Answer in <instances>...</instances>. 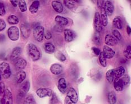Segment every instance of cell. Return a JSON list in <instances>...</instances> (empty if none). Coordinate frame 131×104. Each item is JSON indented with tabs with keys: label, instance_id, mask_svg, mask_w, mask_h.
<instances>
[{
	"label": "cell",
	"instance_id": "1",
	"mask_svg": "<svg viewBox=\"0 0 131 104\" xmlns=\"http://www.w3.org/2000/svg\"><path fill=\"white\" fill-rule=\"evenodd\" d=\"M27 52L31 60L33 61H38L41 57L40 51L36 45L33 43H29L27 46Z\"/></svg>",
	"mask_w": 131,
	"mask_h": 104
},
{
	"label": "cell",
	"instance_id": "2",
	"mask_svg": "<svg viewBox=\"0 0 131 104\" xmlns=\"http://www.w3.org/2000/svg\"><path fill=\"white\" fill-rule=\"evenodd\" d=\"M0 74L5 79L9 78L11 75L10 65L5 62L0 64Z\"/></svg>",
	"mask_w": 131,
	"mask_h": 104
},
{
	"label": "cell",
	"instance_id": "3",
	"mask_svg": "<svg viewBox=\"0 0 131 104\" xmlns=\"http://www.w3.org/2000/svg\"><path fill=\"white\" fill-rule=\"evenodd\" d=\"M45 33V28L43 27L38 25L33 30V37L37 41L41 42L43 41V38L44 37Z\"/></svg>",
	"mask_w": 131,
	"mask_h": 104
},
{
	"label": "cell",
	"instance_id": "4",
	"mask_svg": "<svg viewBox=\"0 0 131 104\" xmlns=\"http://www.w3.org/2000/svg\"><path fill=\"white\" fill-rule=\"evenodd\" d=\"M7 34L8 38H9L11 41H18L20 36L19 28L15 26L10 27L7 30Z\"/></svg>",
	"mask_w": 131,
	"mask_h": 104
},
{
	"label": "cell",
	"instance_id": "5",
	"mask_svg": "<svg viewBox=\"0 0 131 104\" xmlns=\"http://www.w3.org/2000/svg\"><path fill=\"white\" fill-rule=\"evenodd\" d=\"M1 104H13V98L12 93L9 89H6L4 93V96L1 100Z\"/></svg>",
	"mask_w": 131,
	"mask_h": 104
},
{
	"label": "cell",
	"instance_id": "6",
	"mask_svg": "<svg viewBox=\"0 0 131 104\" xmlns=\"http://www.w3.org/2000/svg\"><path fill=\"white\" fill-rule=\"evenodd\" d=\"M93 27L96 32H100L102 29V24L100 19V15L99 12H96L95 14L93 19Z\"/></svg>",
	"mask_w": 131,
	"mask_h": 104
},
{
	"label": "cell",
	"instance_id": "7",
	"mask_svg": "<svg viewBox=\"0 0 131 104\" xmlns=\"http://www.w3.org/2000/svg\"><path fill=\"white\" fill-rule=\"evenodd\" d=\"M29 88H30L29 82L28 80H26L25 82H24L20 86V90L18 94L19 97H20V98L24 97L28 92V91H29Z\"/></svg>",
	"mask_w": 131,
	"mask_h": 104
},
{
	"label": "cell",
	"instance_id": "8",
	"mask_svg": "<svg viewBox=\"0 0 131 104\" xmlns=\"http://www.w3.org/2000/svg\"><path fill=\"white\" fill-rule=\"evenodd\" d=\"M20 32L22 37L24 39H27L29 37L31 32L30 27L29 24L27 23L22 24L20 25Z\"/></svg>",
	"mask_w": 131,
	"mask_h": 104
},
{
	"label": "cell",
	"instance_id": "9",
	"mask_svg": "<svg viewBox=\"0 0 131 104\" xmlns=\"http://www.w3.org/2000/svg\"><path fill=\"white\" fill-rule=\"evenodd\" d=\"M36 94L39 97L43 98L45 97L51 96L52 94V92L49 88H39L36 91Z\"/></svg>",
	"mask_w": 131,
	"mask_h": 104
},
{
	"label": "cell",
	"instance_id": "10",
	"mask_svg": "<svg viewBox=\"0 0 131 104\" xmlns=\"http://www.w3.org/2000/svg\"><path fill=\"white\" fill-rule=\"evenodd\" d=\"M104 10L107 16H111L114 11V6L110 1H106L105 2Z\"/></svg>",
	"mask_w": 131,
	"mask_h": 104
},
{
	"label": "cell",
	"instance_id": "11",
	"mask_svg": "<svg viewBox=\"0 0 131 104\" xmlns=\"http://www.w3.org/2000/svg\"><path fill=\"white\" fill-rule=\"evenodd\" d=\"M102 53H104L106 59H112L115 54L114 50H113L112 48H110L108 46H106V45H105L103 47V52H102Z\"/></svg>",
	"mask_w": 131,
	"mask_h": 104
},
{
	"label": "cell",
	"instance_id": "12",
	"mask_svg": "<svg viewBox=\"0 0 131 104\" xmlns=\"http://www.w3.org/2000/svg\"><path fill=\"white\" fill-rule=\"evenodd\" d=\"M50 72L52 73L53 74L58 75L60 74L62 72L63 68L62 66L59 64H53L51 65L50 67Z\"/></svg>",
	"mask_w": 131,
	"mask_h": 104
},
{
	"label": "cell",
	"instance_id": "13",
	"mask_svg": "<svg viewBox=\"0 0 131 104\" xmlns=\"http://www.w3.org/2000/svg\"><path fill=\"white\" fill-rule=\"evenodd\" d=\"M67 96L69 97L73 102L77 103L78 101V95L74 88H70L67 92Z\"/></svg>",
	"mask_w": 131,
	"mask_h": 104
},
{
	"label": "cell",
	"instance_id": "14",
	"mask_svg": "<svg viewBox=\"0 0 131 104\" xmlns=\"http://www.w3.org/2000/svg\"><path fill=\"white\" fill-rule=\"evenodd\" d=\"M27 61L25 59L19 57L15 61V66L17 70H22L27 66Z\"/></svg>",
	"mask_w": 131,
	"mask_h": 104
},
{
	"label": "cell",
	"instance_id": "15",
	"mask_svg": "<svg viewBox=\"0 0 131 104\" xmlns=\"http://www.w3.org/2000/svg\"><path fill=\"white\" fill-rule=\"evenodd\" d=\"M21 53V49L20 47H16L13 49L10 56V59L12 61H15L19 58V56Z\"/></svg>",
	"mask_w": 131,
	"mask_h": 104
},
{
	"label": "cell",
	"instance_id": "16",
	"mask_svg": "<svg viewBox=\"0 0 131 104\" xmlns=\"http://www.w3.org/2000/svg\"><path fill=\"white\" fill-rule=\"evenodd\" d=\"M58 89L62 94H65L67 89V84L66 80L64 78L59 79L58 81Z\"/></svg>",
	"mask_w": 131,
	"mask_h": 104
},
{
	"label": "cell",
	"instance_id": "17",
	"mask_svg": "<svg viewBox=\"0 0 131 104\" xmlns=\"http://www.w3.org/2000/svg\"><path fill=\"white\" fill-rule=\"evenodd\" d=\"M105 43L108 46H113L118 43V41L112 35L108 34L105 37Z\"/></svg>",
	"mask_w": 131,
	"mask_h": 104
},
{
	"label": "cell",
	"instance_id": "18",
	"mask_svg": "<svg viewBox=\"0 0 131 104\" xmlns=\"http://www.w3.org/2000/svg\"><path fill=\"white\" fill-rule=\"evenodd\" d=\"M64 39L67 42H70L73 41L74 38V32L70 29H65L64 30Z\"/></svg>",
	"mask_w": 131,
	"mask_h": 104
},
{
	"label": "cell",
	"instance_id": "19",
	"mask_svg": "<svg viewBox=\"0 0 131 104\" xmlns=\"http://www.w3.org/2000/svg\"><path fill=\"white\" fill-rule=\"evenodd\" d=\"M114 87L116 91H122L124 88V84L121 78H116L115 80H114Z\"/></svg>",
	"mask_w": 131,
	"mask_h": 104
},
{
	"label": "cell",
	"instance_id": "20",
	"mask_svg": "<svg viewBox=\"0 0 131 104\" xmlns=\"http://www.w3.org/2000/svg\"><path fill=\"white\" fill-rule=\"evenodd\" d=\"M55 21L58 23L60 26H65L67 25L68 22H69V21H68V19H67L65 17L60 16V15H57L55 18Z\"/></svg>",
	"mask_w": 131,
	"mask_h": 104
},
{
	"label": "cell",
	"instance_id": "21",
	"mask_svg": "<svg viewBox=\"0 0 131 104\" xmlns=\"http://www.w3.org/2000/svg\"><path fill=\"white\" fill-rule=\"evenodd\" d=\"M52 6L56 12L61 13L63 11V6L61 2L58 1H53L52 2Z\"/></svg>",
	"mask_w": 131,
	"mask_h": 104
},
{
	"label": "cell",
	"instance_id": "22",
	"mask_svg": "<svg viewBox=\"0 0 131 104\" xmlns=\"http://www.w3.org/2000/svg\"><path fill=\"white\" fill-rule=\"evenodd\" d=\"M44 50L48 54H52V53H54L55 52V47L54 45L50 43V42H48V43H46L44 45Z\"/></svg>",
	"mask_w": 131,
	"mask_h": 104
},
{
	"label": "cell",
	"instance_id": "23",
	"mask_svg": "<svg viewBox=\"0 0 131 104\" xmlns=\"http://www.w3.org/2000/svg\"><path fill=\"white\" fill-rule=\"evenodd\" d=\"M125 73L126 69L122 66H118L114 69V76H115L116 78H121L125 74Z\"/></svg>",
	"mask_w": 131,
	"mask_h": 104
},
{
	"label": "cell",
	"instance_id": "24",
	"mask_svg": "<svg viewBox=\"0 0 131 104\" xmlns=\"http://www.w3.org/2000/svg\"><path fill=\"white\" fill-rule=\"evenodd\" d=\"M26 73H25L23 70H20L16 75V80L18 83H21L24 80V79L26 78Z\"/></svg>",
	"mask_w": 131,
	"mask_h": 104
},
{
	"label": "cell",
	"instance_id": "25",
	"mask_svg": "<svg viewBox=\"0 0 131 104\" xmlns=\"http://www.w3.org/2000/svg\"><path fill=\"white\" fill-rule=\"evenodd\" d=\"M100 19L102 26L106 27L108 24V18L107 14L105 13V11L104 10V8L101 10Z\"/></svg>",
	"mask_w": 131,
	"mask_h": 104
},
{
	"label": "cell",
	"instance_id": "26",
	"mask_svg": "<svg viewBox=\"0 0 131 104\" xmlns=\"http://www.w3.org/2000/svg\"><path fill=\"white\" fill-rule=\"evenodd\" d=\"M106 79L109 83L113 82L114 79V69H112L108 70L106 73Z\"/></svg>",
	"mask_w": 131,
	"mask_h": 104
},
{
	"label": "cell",
	"instance_id": "27",
	"mask_svg": "<svg viewBox=\"0 0 131 104\" xmlns=\"http://www.w3.org/2000/svg\"><path fill=\"white\" fill-rule=\"evenodd\" d=\"M113 25L114 27H115L116 28H117V29H122V27H123V24H122V20L120 17L116 16L113 19Z\"/></svg>",
	"mask_w": 131,
	"mask_h": 104
},
{
	"label": "cell",
	"instance_id": "28",
	"mask_svg": "<svg viewBox=\"0 0 131 104\" xmlns=\"http://www.w3.org/2000/svg\"><path fill=\"white\" fill-rule=\"evenodd\" d=\"M39 1H35L29 7V11L32 14H35L37 12L39 7Z\"/></svg>",
	"mask_w": 131,
	"mask_h": 104
},
{
	"label": "cell",
	"instance_id": "29",
	"mask_svg": "<svg viewBox=\"0 0 131 104\" xmlns=\"http://www.w3.org/2000/svg\"><path fill=\"white\" fill-rule=\"evenodd\" d=\"M107 101L109 104H115L116 102V96L114 92L111 91L108 94Z\"/></svg>",
	"mask_w": 131,
	"mask_h": 104
},
{
	"label": "cell",
	"instance_id": "30",
	"mask_svg": "<svg viewBox=\"0 0 131 104\" xmlns=\"http://www.w3.org/2000/svg\"><path fill=\"white\" fill-rule=\"evenodd\" d=\"M7 21L8 23L11 25H15L19 23V20L18 17L15 15H11L8 17Z\"/></svg>",
	"mask_w": 131,
	"mask_h": 104
},
{
	"label": "cell",
	"instance_id": "31",
	"mask_svg": "<svg viewBox=\"0 0 131 104\" xmlns=\"http://www.w3.org/2000/svg\"><path fill=\"white\" fill-rule=\"evenodd\" d=\"M93 42L95 43L96 45H98L99 46L100 44H101V38L100 36V33L96 32L93 36Z\"/></svg>",
	"mask_w": 131,
	"mask_h": 104
},
{
	"label": "cell",
	"instance_id": "32",
	"mask_svg": "<svg viewBox=\"0 0 131 104\" xmlns=\"http://www.w3.org/2000/svg\"><path fill=\"white\" fill-rule=\"evenodd\" d=\"M19 7L21 12L24 13L27 10V5L26 2L24 0H20L18 2Z\"/></svg>",
	"mask_w": 131,
	"mask_h": 104
},
{
	"label": "cell",
	"instance_id": "33",
	"mask_svg": "<svg viewBox=\"0 0 131 104\" xmlns=\"http://www.w3.org/2000/svg\"><path fill=\"white\" fill-rule=\"evenodd\" d=\"M23 104H35V100L33 96L29 95L25 98Z\"/></svg>",
	"mask_w": 131,
	"mask_h": 104
},
{
	"label": "cell",
	"instance_id": "34",
	"mask_svg": "<svg viewBox=\"0 0 131 104\" xmlns=\"http://www.w3.org/2000/svg\"><path fill=\"white\" fill-rule=\"evenodd\" d=\"M99 60L100 61V63L103 67H106L107 65V62H106V59L105 57L104 53L101 52L100 54L99 55Z\"/></svg>",
	"mask_w": 131,
	"mask_h": 104
},
{
	"label": "cell",
	"instance_id": "35",
	"mask_svg": "<svg viewBox=\"0 0 131 104\" xmlns=\"http://www.w3.org/2000/svg\"><path fill=\"white\" fill-rule=\"evenodd\" d=\"M55 56L59 61H62V62L65 61L67 59L66 57H65V56L63 54V53L60 51H58L55 53Z\"/></svg>",
	"mask_w": 131,
	"mask_h": 104
},
{
	"label": "cell",
	"instance_id": "36",
	"mask_svg": "<svg viewBox=\"0 0 131 104\" xmlns=\"http://www.w3.org/2000/svg\"><path fill=\"white\" fill-rule=\"evenodd\" d=\"M112 34H113V36L114 37L116 40L118 41H121V39L122 38V35L121 33L119 32L118 30L116 29H114L112 30Z\"/></svg>",
	"mask_w": 131,
	"mask_h": 104
},
{
	"label": "cell",
	"instance_id": "37",
	"mask_svg": "<svg viewBox=\"0 0 131 104\" xmlns=\"http://www.w3.org/2000/svg\"><path fill=\"white\" fill-rule=\"evenodd\" d=\"M124 55L128 59H130L131 58V46L130 45L128 46L126 49L124 51Z\"/></svg>",
	"mask_w": 131,
	"mask_h": 104
},
{
	"label": "cell",
	"instance_id": "38",
	"mask_svg": "<svg viewBox=\"0 0 131 104\" xmlns=\"http://www.w3.org/2000/svg\"><path fill=\"white\" fill-rule=\"evenodd\" d=\"M122 82H123V84H124V86H127L128 84L130 82V77L127 74H126V75H124L123 77H122V78L121 79Z\"/></svg>",
	"mask_w": 131,
	"mask_h": 104
},
{
	"label": "cell",
	"instance_id": "39",
	"mask_svg": "<svg viewBox=\"0 0 131 104\" xmlns=\"http://www.w3.org/2000/svg\"><path fill=\"white\" fill-rule=\"evenodd\" d=\"M64 5L67 8L69 9H72L74 7V1H68V0H65L64 1Z\"/></svg>",
	"mask_w": 131,
	"mask_h": 104
},
{
	"label": "cell",
	"instance_id": "40",
	"mask_svg": "<svg viewBox=\"0 0 131 104\" xmlns=\"http://www.w3.org/2000/svg\"><path fill=\"white\" fill-rule=\"evenodd\" d=\"M59 102V100L58 97H57L56 95L53 93L51 95V98L50 100V104H58Z\"/></svg>",
	"mask_w": 131,
	"mask_h": 104
},
{
	"label": "cell",
	"instance_id": "41",
	"mask_svg": "<svg viewBox=\"0 0 131 104\" xmlns=\"http://www.w3.org/2000/svg\"><path fill=\"white\" fill-rule=\"evenodd\" d=\"M102 77V73L101 71L100 72V70H99V72H97L96 74L93 76V79L95 80H100L101 79Z\"/></svg>",
	"mask_w": 131,
	"mask_h": 104
},
{
	"label": "cell",
	"instance_id": "42",
	"mask_svg": "<svg viewBox=\"0 0 131 104\" xmlns=\"http://www.w3.org/2000/svg\"><path fill=\"white\" fill-rule=\"evenodd\" d=\"M6 27V24L5 21L4 20L0 19V32L4 30Z\"/></svg>",
	"mask_w": 131,
	"mask_h": 104
},
{
	"label": "cell",
	"instance_id": "43",
	"mask_svg": "<svg viewBox=\"0 0 131 104\" xmlns=\"http://www.w3.org/2000/svg\"><path fill=\"white\" fill-rule=\"evenodd\" d=\"M6 14L5 7L4 4L0 3V16H4Z\"/></svg>",
	"mask_w": 131,
	"mask_h": 104
},
{
	"label": "cell",
	"instance_id": "44",
	"mask_svg": "<svg viewBox=\"0 0 131 104\" xmlns=\"http://www.w3.org/2000/svg\"><path fill=\"white\" fill-rule=\"evenodd\" d=\"M44 37L45 39L48 40V39H51V38H52V34H51V33L50 32V31L47 30L44 33Z\"/></svg>",
	"mask_w": 131,
	"mask_h": 104
},
{
	"label": "cell",
	"instance_id": "45",
	"mask_svg": "<svg viewBox=\"0 0 131 104\" xmlns=\"http://www.w3.org/2000/svg\"><path fill=\"white\" fill-rule=\"evenodd\" d=\"M97 6L100 8V9L101 10V9H103V8H104V5H105V1H97Z\"/></svg>",
	"mask_w": 131,
	"mask_h": 104
},
{
	"label": "cell",
	"instance_id": "46",
	"mask_svg": "<svg viewBox=\"0 0 131 104\" xmlns=\"http://www.w3.org/2000/svg\"><path fill=\"white\" fill-rule=\"evenodd\" d=\"M5 86L4 83L0 82V96L4 93L5 91Z\"/></svg>",
	"mask_w": 131,
	"mask_h": 104
},
{
	"label": "cell",
	"instance_id": "47",
	"mask_svg": "<svg viewBox=\"0 0 131 104\" xmlns=\"http://www.w3.org/2000/svg\"><path fill=\"white\" fill-rule=\"evenodd\" d=\"M92 51H93V53H95V54L96 55L99 56V55L100 54L101 50H100L99 49H98V48L95 47H92Z\"/></svg>",
	"mask_w": 131,
	"mask_h": 104
},
{
	"label": "cell",
	"instance_id": "48",
	"mask_svg": "<svg viewBox=\"0 0 131 104\" xmlns=\"http://www.w3.org/2000/svg\"><path fill=\"white\" fill-rule=\"evenodd\" d=\"M65 104H76V103L73 102V101L67 96L66 97V98H65Z\"/></svg>",
	"mask_w": 131,
	"mask_h": 104
},
{
	"label": "cell",
	"instance_id": "49",
	"mask_svg": "<svg viewBox=\"0 0 131 104\" xmlns=\"http://www.w3.org/2000/svg\"><path fill=\"white\" fill-rule=\"evenodd\" d=\"M10 2L14 7H16L18 5L19 1H17V0H14V1H13V0H11V1H10Z\"/></svg>",
	"mask_w": 131,
	"mask_h": 104
},
{
	"label": "cell",
	"instance_id": "50",
	"mask_svg": "<svg viewBox=\"0 0 131 104\" xmlns=\"http://www.w3.org/2000/svg\"><path fill=\"white\" fill-rule=\"evenodd\" d=\"M5 36L4 34H0V42L2 43V42H4L5 41Z\"/></svg>",
	"mask_w": 131,
	"mask_h": 104
},
{
	"label": "cell",
	"instance_id": "51",
	"mask_svg": "<svg viewBox=\"0 0 131 104\" xmlns=\"http://www.w3.org/2000/svg\"><path fill=\"white\" fill-rule=\"evenodd\" d=\"M127 32L128 34L130 36V33H131V29H130V27L129 26V25H128L127 27Z\"/></svg>",
	"mask_w": 131,
	"mask_h": 104
},
{
	"label": "cell",
	"instance_id": "52",
	"mask_svg": "<svg viewBox=\"0 0 131 104\" xmlns=\"http://www.w3.org/2000/svg\"><path fill=\"white\" fill-rule=\"evenodd\" d=\"M5 56V54L4 53H0V59H4Z\"/></svg>",
	"mask_w": 131,
	"mask_h": 104
},
{
	"label": "cell",
	"instance_id": "53",
	"mask_svg": "<svg viewBox=\"0 0 131 104\" xmlns=\"http://www.w3.org/2000/svg\"><path fill=\"white\" fill-rule=\"evenodd\" d=\"M121 63H122V64H124L125 63H126V62H127V61L125 60L124 59H122V60L121 61Z\"/></svg>",
	"mask_w": 131,
	"mask_h": 104
},
{
	"label": "cell",
	"instance_id": "54",
	"mask_svg": "<svg viewBox=\"0 0 131 104\" xmlns=\"http://www.w3.org/2000/svg\"><path fill=\"white\" fill-rule=\"evenodd\" d=\"M1 80V74H0V80Z\"/></svg>",
	"mask_w": 131,
	"mask_h": 104
},
{
	"label": "cell",
	"instance_id": "55",
	"mask_svg": "<svg viewBox=\"0 0 131 104\" xmlns=\"http://www.w3.org/2000/svg\"><path fill=\"white\" fill-rule=\"evenodd\" d=\"M119 104H122V103H119Z\"/></svg>",
	"mask_w": 131,
	"mask_h": 104
}]
</instances>
